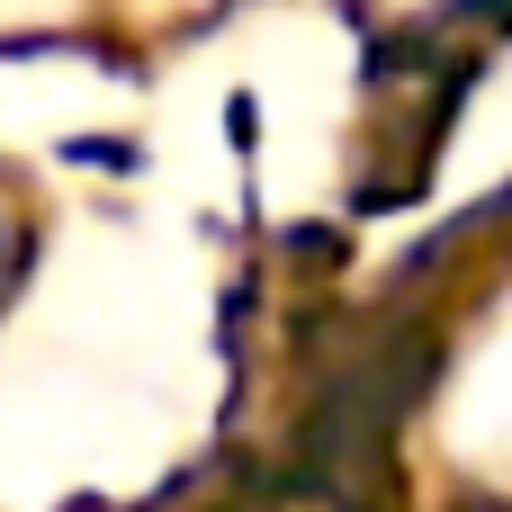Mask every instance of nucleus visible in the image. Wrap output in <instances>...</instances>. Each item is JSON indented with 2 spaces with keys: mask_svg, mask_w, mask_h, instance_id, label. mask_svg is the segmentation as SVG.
Listing matches in <instances>:
<instances>
[{
  "mask_svg": "<svg viewBox=\"0 0 512 512\" xmlns=\"http://www.w3.org/2000/svg\"><path fill=\"white\" fill-rule=\"evenodd\" d=\"M63 162H90V171H135V144H117V135H90V144H81V135H72V144H63Z\"/></svg>",
  "mask_w": 512,
  "mask_h": 512,
  "instance_id": "f257e3e1",
  "label": "nucleus"
}]
</instances>
